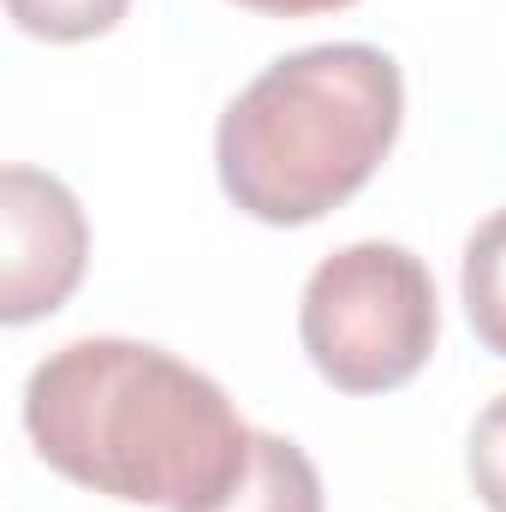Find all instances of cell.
<instances>
[{"label":"cell","instance_id":"obj_7","mask_svg":"<svg viewBox=\"0 0 506 512\" xmlns=\"http://www.w3.org/2000/svg\"><path fill=\"white\" fill-rule=\"evenodd\" d=\"M131 0H6L12 24L42 42H90L126 18Z\"/></svg>","mask_w":506,"mask_h":512},{"label":"cell","instance_id":"obj_1","mask_svg":"<svg viewBox=\"0 0 506 512\" xmlns=\"http://www.w3.org/2000/svg\"><path fill=\"white\" fill-rule=\"evenodd\" d=\"M24 429L66 483L167 512L215 507L256 447L221 382L120 334H84L48 352L24 382Z\"/></svg>","mask_w":506,"mask_h":512},{"label":"cell","instance_id":"obj_5","mask_svg":"<svg viewBox=\"0 0 506 512\" xmlns=\"http://www.w3.org/2000/svg\"><path fill=\"white\" fill-rule=\"evenodd\" d=\"M203 512H328V501H322V477H316L310 453L286 435L256 429L245 477Z\"/></svg>","mask_w":506,"mask_h":512},{"label":"cell","instance_id":"obj_4","mask_svg":"<svg viewBox=\"0 0 506 512\" xmlns=\"http://www.w3.org/2000/svg\"><path fill=\"white\" fill-rule=\"evenodd\" d=\"M0 251H6L0 322L24 328L60 310L78 292L84 262H90V227H84L78 197L54 173L12 161L0 173Z\"/></svg>","mask_w":506,"mask_h":512},{"label":"cell","instance_id":"obj_2","mask_svg":"<svg viewBox=\"0 0 506 512\" xmlns=\"http://www.w3.org/2000/svg\"><path fill=\"white\" fill-rule=\"evenodd\" d=\"M399 120L405 78L393 54L370 42L298 48L221 114V191L262 227H310L376 179Z\"/></svg>","mask_w":506,"mask_h":512},{"label":"cell","instance_id":"obj_3","mask_svg":"<svg viewBox=\"0 0 506 512\" xmlns=\"http://www.w3.org/2000/svg\"><path fill=\"white\" fill-rule=\"evenodd\" d=\"M441 304L429 262L387 239L322 256L298 298V340L340 393H393L435 352Z\"/></svg>","mask_w":506,"mask_h":512},{"label":"cell","instance_id":"obj_8","mask_svg":"<svg viewBox=\"0 0 506 512\" xmlns=\"http://www.w3.org/2000/svg\"><path fill=\"white\" fill-rule=\"evenodd\" d=\"M465 471L471 489L483 495L489 512H506V393L483 405V417L471 423V447H465Z\"/></svg>","mask_w":506,"mask_h":512},{"label":"cell","instance_id":"obj_6","mask_svg":"<svg viewBox=\"0 0 506 512\" xmlns=\"http://www.w3.org/2000/svg\"><path fill=\"white\" fill-rule=\"evenodd\" d=\"M459 286H465V316H471L477 340H483L495 358H506V209H495V215L465 239Z\"/></svg>","mask_w":506,"mask_h":512},{"label":"cell","instance_id":"obj_9","mask_svg":"<svg viewBox=\"0 0 506 512\" xmlns=\"http://www.w3.org/2000/svg\"><path fill=\"white\" fill-rule=\"evenodd\" d=\"M251 12H268V18H310V12H340L352 0H239Z\"/></svg>","mask_w":506,"mask_h":512}]
</instances>
